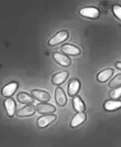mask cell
<instances>
[{
	"instance_id": "16",
	"label": "cell",
	"mask_w": 121,
	"mask_h": 147,
	"mask_svg": "<svg viewBox=\"0 0 121 147\" xmlns=\"http://www.w3.org/2000/svg\"><path fill=\"white\" fill-rule=\"evenodd\" d=\"M104 107H105L106 111L119 110L121 107V101H118V100H109V101H106Z\"/></svg>"
},
{
	"instance_id": "1",
	"label": "cell",
	"mask_w": 121,
	"mask_h": 147,
	"mask_svg": "<svg viewBox=\"0 0 121 147\" xmlns=\"http://www.w3.org/2000/svg\"><path fill=\"white\" fill-rule=\"evenodd\" d=\"M79 13L83 16V17L89 18V19H97V18H99V16H100L99 10L95 7L83 8V9H80Z\"/></svg>"
},
{
	"instance_id": "14",
	"label": "cell",
	"mask_w": 121,
	"mask_h": 147,
	"mask_svg": "<svg viewBox=\"0 0 121 147\" xmlns=\"http://www.w3.org/2000/svg\"><path fill=\"white\" fill-rule=\"evenodd\" d=\"M79 88H80V82L78 80H72L68 84V95L73 96V97L76 96Z\"/></svg>"
},
{
	"instance_id": "20",
	"label": "cell",
	"mask_w": 121,
	"mask_h": 147,
	"mask_svg": "<svg viewBox=\"0 0 121 147\" xmlns=\"http://www.w3.org/2000/svg\"><path fill=\"white\" fill-rule=\"evenodd\" d=\"M109 85H110V88H120L121 86V74L117 75V76H114V79H112V81L110 82Z\"/></svg>"
},
{
	"instance_id": "2",
	"label": "cell",
	"mask_w": 121,
	"mask_h": 147,
	"mask_svg": "<svg viewBox=\"0 0 121 147\" xmlns=\"http://www.w3.org/2000/svg\"><path fill=\"white\" fill-rule=\"evenodd\" d=\"M68 39V32L67 31H59L57 32L54 37H52L49 41V44L50 45H56V44H59L62 42H64Z\"/></svg>"
},
{
	"instance_id": "17",
	"label": "cell",
	"mask_w": 121,
	"mask_h": 147,
	"mask_svg": "<svg viewBox=\"0 0 121 147\" xmlns=\"http://www.w3.org/2000/svg\"><path fill=\"white\" fill-rule=\"evenodd\" d=\"M73 106H74V110L76 111V112H78V113L84 112L86 109L85 104H84V102L82 101V98L78 95L73 97Z\"/></svg>"
},
{
	"instance_id": "8",
	"label": "cell",
	"mask_w": 121,
	"mask_h": 147,
	"mask_svg": "<svg viewBox=\"0 0 121 147\" xmlns=\"http://www.w3.org/2000/svg\"><path fill=\"white\" fill-rule=\"evenodd\" d=\"M86 113L85 112H82V113H77L74 117L72 118L71 121V127L75 128V127H78L80 126L84 122L86 121Z\"/></svg>"
},
{
	"instance_id": "12",
	"label": "cell",
	"mask_w": 121,
	"mask_h": 147,
	"mask_svg": "<svg viewBox=\"0 0 121 147\" xmlns=\"http://www.w3.org/2000/svg\"><path fill=\"white\" fill-rule=\"evenodd\" d=\"M61 50L64 52L65 54H68V55H78V54H80L79 48L73 45V44H64Z\"/></svg>"
},
{
	"instance_id": "22",
	"label": "cell",
	"mask_w": 121,
	"mask_h": 147,
	"mask_svg": "<svg viewBox=\"0 0 121 147\" xmlns=\"http://www.w3.org/2000/svg\"><path fill=\"white\" fill-rule=\"evenodd\" d=\"M116 67L121 70V62H116Z\"/></svg>"
},
{
	"instance_id": "15",
	"label": "cell",
	"mask_w": 121,
	"mask_h": 147,
	"mask_svg": "<svg viewBox=\"0 0 121 147\" xmlns=\"http://www.w3.org/2000/svg\"><path fill=\"white\" fill-rule=\"evenodd\" d=\"M17 98L22 104H29V105H31L32 103H34V97L32 95H30V94H28V93H25V92L19 93Z\"/></svg>"
},
{
	"instance_id": "18",
	"label": "cell",
	"mask_w": 121,
	"mask_h": 147,
	"mask_svg": "<svg viewBox=\"0 0 121 147\" xmlns=\"http://www.w3.org/2000/svg\"><path fill=\"white\" fill-rule=\"evenodd\" d=\"M112 74H114V70L112 69H106V70H104V71H101L98 75H97V80L101 83H104V82H107L111 76H112Z\"/></svg>"
},
{
	"instance_id": "13",
	"label": "cell",
	"mask_w": 121,
	"mask_h": 147,
	"mask_svg": "<svg viewBox=\"0 0 121 147\" xmlns=\"http://www.w3.org/2000/svg\"><path fill=\"white\" fill-rule=\"evenodd\" d=\"M55 100H56V103L59 106H64L66 102H67V97L66 94L64 93V91L61 88H57L55 91Z\"/></svg>"
},
{
	"instance_id": "3",
	"label": "cell",
	"mask_w": 121,
	"mask_h": 147,
	"mask_svg": "<svg viewBox=\"0 0 121 147\" xmlns=\"http://www.w3.org/2000/svg\"><path fill=\"white\" fill-rule=\"evenodd\" d=\"M55 119H56V116L54 114L43 115V116H41V117L37 119V126L40 128H44V127H46V126H49L50 124H52Z\"/></svg>"
},
{
	"instance_id": "4",
	"label": "cell",
	"mask_w": 121,
	"mask_h": 147,
	"mask_svg": "<svg viewBox=\"0 0 121 147\" xmlns=\"http://www.w3.org/2000/svg\"><path fill=\"white\" fill-rule=\"evenodd\" d=\"M53 58H54V60H55V62H56L57 64H59V65L62 66H70L72 63L71 59L67 55H65L63 53H59V52H55L53 54Z\"/></svg>"
},
{
	"instance_id": "7",
	"label": "cell",
	"mask_w": 121,
	"mask_h": 147,
	"mask_svg": "<svg viewBox=\"0 0 121 147\" xmlns=\"http://www.w3.org/2000/svg\"><path fill=\"white\" fill-rule=\"evenodd\" d=\"M18 83L17 82H10V83H8L7 85H5L3 88H2V95L6 96V97H10V96L13 94L14 92L17 91V88H18Z\"/></svg>"
},
{
	"instance_id": "10",
	"label": "cell",
	"mask_w": 121,
	"mask_h": 147,
	"mask_svg": "<svg viewBox=\"0 0 121 147\" xmlns=\"http://www.w3.org/2000/svg\"><path fill=\"white\" fill-rule=\"evenodd\" d=\"M67 78H68V72L67 71H61V72H57L56 74H54L52 82L55 85H61L66 81Z\"/></svg>"
},
{
	"instance_id": "11",
	"label": "cell",
	"mask_w": 121,
	"mask_h": 147,
	"mask_svg": "<svg viewBox=\"0 0 121 147\" xmlns=\"http://www.w3.org/2000/svg\"><path fill=\"white\" fill-rule=\"evenodd\" d=\"M5 107H6V111H7V114L10 117L14 116V114H15V102H14L11 97L6 98V101H5Z\"/></svg>"
},
{
	"instance_id": "5",
	"label": "cell",
	"mask_w": 121,
	"mask_h": 147,
	"mask_svg": "<svg viewBox=\"0 0 121 147\" xmlns=\"http://www.w3.org/2000/svg\"><path fill=\"white\" fill-rule=\"evenodd\" d=\"M31 94L35 100L40 101V102H49L51 100L50 94L45 91H42V90H33Z\"/></svg>"
},
{
	"instance_id": "9",
	"label": "cell",
	"mask_w": 121,
	"mask_h": 147,
	"mask_svg": "<svg viewBox=\"0 0 121 147\" xmlns=\"http://www.w3.org/2000/svg\"><path fill=\"white\" fill-rule=\"evenodd\" d=\"M36 111L41 114H53V112H55V106H53L52 104L49 103H40L36 106Z\"/></svg>"
},
{
	"instance_id": "21",
	"label": "cell",
	"mask_w": 121,
	"mask_h": 147,
	"mask_svg": "<svg viewBox=\"0 0 121 147\" xmlns=\"http://www.w3.org/2000/svg\"><path fill=\"white\" fill-rule=\"evenodd\" d=\"M112 12H114V15L121 21V6H118V5L114 6V7H112Z\"/></svg>"
},
{
	"instance_id": "6",
	"label": "cell",
	"mask_w": 121,
	"mask_h": 147,
	"mask_svg": "<svg viewBox=\"0 0 121 147\" xmlns=\"http://www.w3.org/2000/svg\"><path fill=\"white\" fill-rule=\"evenodd\" d=\"M36 111V107H34L33 105H27L24 107H22L20 110L17 112V115L19 117H28V116H31V115H34Z\"/></svg>"
},
{
	"instance_id": "19",
	"label": "cell",
	"mask_w": 121,
	"mask_h": 147,
	"mask_svg": "<svg viewBox=\"0 0 121 147\" xmlns=\"http://www.w3.org/2000/svg\"><path fill=\"white\" fill-rule=\"evenodd\" d=\"M109 95L111 97V100H119L121 97V86L120 88H112L109 93Z\"/></svg>"
}]
</instances>
